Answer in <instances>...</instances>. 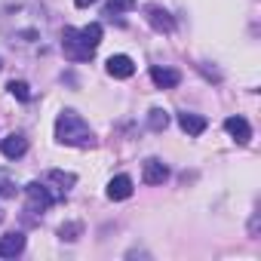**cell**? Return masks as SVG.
<instances>
[{
  "label": "cell",
  "instance_id": "1",
  "mask_svg": "<svg viewBox=\"0 0 261 261\" xmlns=\"http://www.w3.org/2000/svg\"><path fill=\"white\" fill-rule=\"evenodd\" d=\"M46 10L40 4H31V0H19V4H10L4 13H0V34H4L13 46L19 49H37L46 40Z\"/></svg>",
  "mask_w": 261,
  "mask_h": 261
},
{
  "label": "cell",
  "instance_id": "2",
  "mask_svg": "<svg viewBox=\"0 0 261 261\" xmlns=\"http://www.w3.org/2000/svg\"><path fill=\"white\" fill-rule=\"evenodd\" d=\"M56 142L59 145H71V148H92L95 136H92L89 123L77 111H62L56 117Z\"/></svg>",
  "mask_w": 261,
  "mask_h": 261
},
{
  "label": "cell",
  "instance_id": "3",
  "mask_svg": "<svg viewBox=\"0 0 261 261\" xmlns=\"http://www.w3.org/2000/svg\"><path fill=\"white\" fill-rule=\"evenodd\" d=\"M62 49H65V56H68L71 62H89V59L95 56V49L86 46V40L80 37L77 28H65V31H62Z\"/></svg>",
  "mask_w": 261,
  "mask_h": 261
},
{
  "label": "cell",
  "instance_id": "4",
  "mask_svg": "<svg viewBox=\"0 0 261 261\" xmlns=\"http://www.w3.org/2000/svg\"><path fill=\"white\" fill-rule=\"evenodd\" d=\"M25 197H28L25 212H46L56 200H62L59 194H53V191L46 188V181H31V185H25Z\"/></svg>",
  "mask_w": 261,
  "mask_h": 261
},
{
  "label": "cell",
  "instance_id": "5",
  "mask_svg": "<svg viewBox=\"0 0 261 261\" xmlns=\"http://www.w3.org/2000/svg\"><path fill=\"white\" fill-rule=\"evenodd\" d=\"M145 19H148V25H151L154 31H166V34H172V31H175V19H172L163 7H157V4L145 7Z\"/></svg>",
  "mask_w": 261,
  "mask_h": 261
},
{
  "label": "cell",
  "instance_id": "6",
  "mask_svg": "<svg viewBox=\"0 0 261 261\" xmlns=\"http://www.w3.org/2000/svg\"><path fill=\"white\" fill-rule=\"evenodd\" d=\"M166 178H169V169H166L163 160L151 157V160L142 163V181H145V185H163Z\"/></svg>",
  "mask_w": 261,
  "mask_h": 261
},
{
  "label": "cell",
  "instance_id": "7",
  "mask_svg": "<svg viewBox=\"0 0 261 261\" xmlns=\"http://www.w3.org/2000/svg\"><path fill=\"white\" fill-rule=\"evenodd\" d=\"M0 154H4L7 160L25 157V154H28V139L19 136V133H13V136H7V139H0Z\"/></svg>",
  "mask_w": 261,
  "mask_h": 261
},
{
  "label": "cell",
  "instance_id": "8",
  "mask_svg": "<svg viewBox=\"0 0 261 261\" xmlns=\"http://www.w3.org/2000/svg\"><path fill=\"white\" fill-rule=\"evenodd\" d=\"M224 129H227V136L237 145H249V139H252V126H249L246 117H227L224 120Z\"/></svg>",
  "mask_w": 261,
  "mask_h": 261
},
{
  "label": "cell",
  "instance_id": "9",
  "mask_svg": "<svg viewBox=\"0 0 261 261\" xmlns=\"http://www.w3.org/2000/svg\"><path fill=\"white\" fill-rule=\"evenodd\" d=\"M105 68H108V74L117 77V80H126V77L136 74V62L129 59V56H111V59L105 62Z\"/></svg>",
  "mask_w": 261,
  "mask_h": 261
},
{
  "label": "cell",
  "instance_id": "10",
  "mask_svg": "<svg viewBox=\"0 0 261 261\" xmlns=\"http://www.w3.org/2000/svg\"><path fill=\"white\" fill-rule=\"evenodd\" d=\"M151 80H154L160 89H175V86L181 83V74H178L175 68H160V65H154V68H151Z\"/></svg>",
  "mask_w": 261,
  "mask_h": 261
},
{
  "label": "cell",
  "instance_id": "11",
  "mask_svg": "<svg viewBox=\"0 0 261 261\" xmlns=\"http://www.w3.org/2000/svg\"><path fill=\"white\" fill-rule=\"evenodd\" d=\"M25 252V237L22 233H4L0 237V258H16Z\"/></svg>",
  "mask_w": 261,
  "mask_h": 261
},
{
  "label": "cell",
  "instance_id": "12",
  "mask_svg": "<svg viewBox=\"0 0 261 261\" xmlns=\"http://www.w3.org/2000/svg\"><path fill=\"white\" fill-rule=\"evenodd\" d=\"M108 197L111 200H129L133 197V178L129 175H114L108 181Z\"/></svg>",
  "mask_w": 261,
  "mask_h": 261
},
{
  "label": "cell",
  "instance_id": "13",
  "mask_svg": "<svg viewBox=\"0 0 261 261\" xmlns=\"http://www.w3.org/2000/svg\"><path fill=\"white\" fill-rule=\"evenodd\" d=\"M178 126H181V133H188V136H203L209 120L200 117V114H178Z\"/></svg>",
  "mask_w": 261,
  "mask_h": 261
},
{
  "label": "cell",
  "instance_id": "14",
  "mask_svg": "<svg viewBox=\"0 0 261 261\" xmlns=\"http://www.w3.org/2000/svg\"><path fill=\"white\" fill-rule=\"evenodd\" d=\"M46 181L59 185V191H62V194H68V188H74V185H77V175H74V172H62V169H49V172H46Z\"/></svg>",
  "mask_w": 261,
  "mask_h": 261
},
{
  "label": "cell",
  "instance_id": "15",
  "mask_svg": "<svg viewBox=\"0 0 261 261\" xmlns=\"http://www.w3.org/2000/svg\"><path fill=\"white\" fill-rule=\"evenodd\" d=\"M19 194V185H16V178L10 175V172H4V169H0V197H4V200H13Z\"/></svg>",
  "mask_w": 261,
  "mask_h": 261
},
{
  "label": "cell",
  "instance_id": "16",
  "mask_svg": "<svg viewBox=\"0 0 261 261\" xmlns=\"http://www.w3.org/2000/svg\"><path fill=\"white\" fill-rule=\"evenodd\" d=\"M80 37L86 40V46H92V49H95V46L101 43V25H98V22H89L86 28H80Z\"/></svg>",
  "mask_w": 261,
  "mask_h": 261
},
{
  "label": "cell",
  "instance_id": "17",
  "mask_svg": "<svg viewBox=\"0 0 261 261\" xmlns=\"http://www.w3.org/2000/svg\"><path fill=\"white\" fill-rule=\"evenodd\" d=\"M148 126L154 129V133H163V129L169 126V114H166L163 108H154V111L148 114Z\"/></svg>",
  "mask_w": 261,
  "mask_h": 261
},
{
  "label": "cell",
  "instance_id": "18",
  "mask_svg": "<svg viewBox=\"0 0 261 261\" xmlns=\"http://www.w3.org/2000/svg\"><path fill=\"white\" fill-rule=\"evenodd\" d=\"M139 4V0H108V4H105V16H120V13H126V10H133Z\"/></svg>",
  "mask_w": 261,
  "mask_h": 261
},
{
  "label": "cell",
  "instance_id": "19",
  "mask_svg": "<svg viewBox=\"0 0 261 261\" xmlns=\"http://www.w3.org/2000/svg\"><path fill=\"white\" fill-rule=\"evenodd\" d=\"M80 233H83V224H80V221H68V224H62V227H59V237H62L65 243L80 240Z\"/></svg>",
  "mask_w": 261,
  "mask_h": 261
},
{
  "label": "cell",
  "instance_id": "20",
  "mask_svg": "<svg viewBox=\"0 0 261 261\" xmlns=\"http://www.w3.org/2000/svg\"><path fill=\"white\" fill-rule=\"evenodd\" d=\"M10 95H16L19 101H31V86L25 83V80H10Z\"/></svg>",
  "mask_w": 261,
  "mask_h": 261
},
{
  "label": "cell",
  "instance_id": "21",
  "mask_svg": "<svg viewBox=\"0 0 261 261\" xmlns=\"http://www.w3.org/2000/svg\"><path fill=\"white\" fill-rule=\"evenodd\" d=\"M74 4H77V7L83 10V7H92V4H98V0H74Z\"/></svg>",
  "mask_w": 261,
  "mask_h": 261
},
{
  "label": "cell",
  "instance_id": "22",
  "mask_svg": "<svg viewBox=\"0 0 261 261\" xmlns=\"http://www.w3.org/2000/svg\"><path fill=\"white\" fill-rule=\"evenodd\" d=\"M0 221H4V209H0Z\"/></svg>",
  "mask_w": 261,
  "mask_h": 261
}]
</instances>
